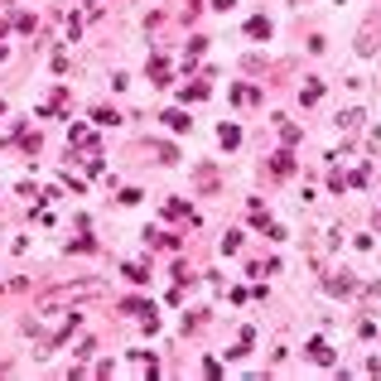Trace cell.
I'll use <instances>...</instances> for the list:
<instances>
[{
  "label": "cell",
  "instance_id": "8992f818",
  "mask_svg": "<svg viewBox=\"0 0 381 381\" xmlns=\"http://www.w3.org/2000/svg\"><path fill=\"white\" fill-rule=\"evenodd\" d=\"M155 155H160V164H174L179 155H174V145H155Z\"/></svg>",
  "mask_w": 381,
  "mask_h": 381
},
{
  "label": "cell",
  "instance_id": "3957f363",
  "mask_svg": "<svg viewBox=\"0 0 381 381\" xmlns=\"http://www.w3.org/2000/svg\"><path fill=\"white\" fill-rule=\"evenodd\" d=\"M164 121H169V131H189V116H184V111H169Z\"/></svg>",
  "mask_w": 381,
  "mask_h": 381
},
{
  "label": "cell",
  "instance_id": "7a4b0ae2",
  "mask_svg": "<svg viewBox=\"0 0 381 381\" xmlns=\"http://www.w3.org/2000/svg\"><path fill=\"white\" fill-rule=\"evenodd\" d=\"M309 357H314L319 367H333V348H328V343H309Z\"/></svg>",
  "mask_w": 381,
  "mask_h": 381
},
{
  "label": "cell",
  "instance_id": "6da1fadb",
  "mask_svg": "<svg viewBox=\"0 0 381 381\" xmlns=\"http://www.w3.org/2000/svg\"><path fill=\"white\" fill-rule=\"evenodd\" d=\"M377 34H381V15H372L357 34V54H377Z\"/></svg>",
  "mask_w": 381,
  "mask_h": 381
},
{
  "label": "cell",
  "instance_id": "277c9868",
  "mask_svg": "<svg viewBox=\"0 0 381 381\" xmlns=\"http://www.w3.org/2000/svg\"><path fill=\"white\" fill-rule=\"evenodd\" d=\"M300 97H304V107H314V102L324 97V87H319V82H309V87H304V92H300Z\"/></svg>",
  "mask_w": 381,
  "mask_h": 381
},
{
  "label": "cell",
  "instance_id": "52a82bcc",
  "mask_svg": "<svg viewBox=\"0 0 381 381\" xmlns=\"http://www.w3.org/2000/svg\"><path fill=\"white\" fill-rule=\"evenodd\" d=\"M218 5H222V10H227V5H237V0H218Z\"/></svg>",
  "mask_w": 381,
  "mask_h": 381
},
{
  "label": "cell",
  "instance_id": "5b68a950",
  "mask_svg": "<svg viewBox=\"0 0 381 381\" xmlns=\"http://www.w3.org/2000/svg\"><path fill=\"white\" fill-rule=\"evenodd\" d=\"M246 34H251V39H266V34H271V25H266V20H251V25H246Z\"/></svg>",
  "mask_w": 381,
  "mask_h": 381
}]
</instances>
